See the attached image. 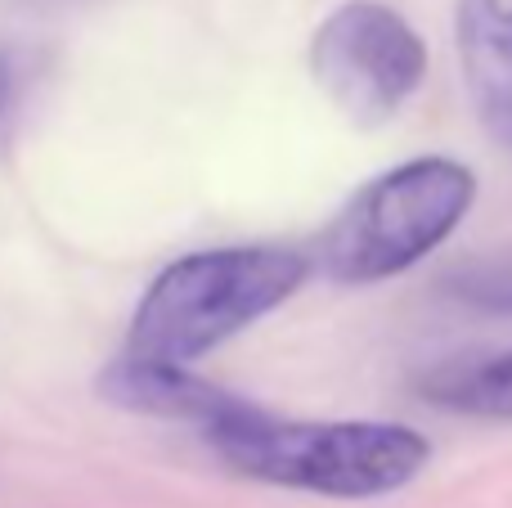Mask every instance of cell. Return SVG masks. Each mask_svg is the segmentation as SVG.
I'll return each instance as SVG.
<instances>
[{
	"instance_id": "1",
	"label": "cell",
	"mask_w": 512,
	"mask_h": 508,
	"mask_svg": "<svg viewBox=\"0 0 512 508\" xmlns=\"http://www.w3.org/2000/svg\"><path fill=\"white\" fill-rule=\"evenodd\" d=\"M203 437L225 468L252 482L333 495V500L391 495L414 482L432 459V446L405 423H292L248 401L230 419L203 428Z\"/></svg>"
},
{
	"instance_id": "2",
	"label": "cell",
	"mask_w": 512,
	"mask_h": 508,
	"mask_svg": "<svg viewBox=\"0 0 512 508\" xmlns=\"http://www.w3.org/2000/svg\"><path fill=\"white\" fill-rule=\"evenodd\" d=\"M306 279L292 248H212L162 270L131 315L122 356L149 365H189L230 342L252 320L283 306Z\"/></svg>"
},
{
	"instance_id": "3",
	"label": "cell",
	"mask_w": 512,
	"mask_h": 508,
	"mask_svg": "<svg viewBox=\"0 0 512 508\" xmlns=\"http://www.w3.org/2000/svg\"><path fill=\"white\" fill-rule=\"evenodd\" d=\"M477 198L463 162L418 158L369 180L319 239V270L333 284L391 279L441 248Z\"/></svg>"
},
{
	"instance_id": "4",
	"label": "cell",
	"mask_w": 512,
	"mask_h": 508,
	"mask_svg": "<svg viewBox=\"0 0 512 508\" xmlns=\"http://www.w3.org/2000/svg\"><path fill=\"white\" fill-rule=\"evenodd\" d=\"M319 90L360 126H378L423 86L427 45L396 9L378 0H346L310 41Z\"/></svg>"
},
{
	"instance_id": "5",
	"label": "cell",
	"mask_w": 512,
	"mask_h": 508,
	"mask_svg": "<svg viewBox=\"0 0 512 508\" xmlns=\"http://www.w3.org/2000/svg\"><path fill=\"white\" fill-rule=\"evenodd\" d=\"M99 396L117 410L153 414V419H185L198 428L230 419L243 405L234 392H221L207 378L189 374L185 365H149V360L131 356L108 360V369L99 374Z\"/></svg>"
},
{
	"instance_id": "6",
	"label": "cell",
	"mask_w": 512,
	"mask_h": 508,
	"mask_svg": "<svg viewBox=\"0 0 512 508\" xmlns=\"http://www.w3.org/2000/svg\"><path fill=\"white\" fill-rule=\"evenodd\" d=\"M459 59L481 122L512 144V32L499 0H459Z\"/></svg>"
},
{
	"instance_id": "7",
	"label": "cell",
	"mask_w": 512,
	"mask_h": 508,
	"mask_svg": "<svg viewBox=\"0 0 512 508\" xmlns=\"http://www.w3.org/2000/svg\"><path fill=\"white\" fill-rule=\"evenodd\" d=\"M427 396L481 419H512V351L486 360V365H459L427 378Z\"/></svg>"
},
{
	"instance_id": "8",
	"label": "cell",
	"mask_w": 512,
	"mask_h": 508,
	"mask_svg": "<svg viewBox=\"0 0 512 508\" xmlns=\"http://www.w3.org/2000/svg\"><path fill=\"white\" fill-rule=\"evenodd\" d=\"M450 293L472 311L512 315V261H490V266H463L450 275Z\"/></svg>"
},
{
	"instance_id": "9",
	"label": "cell",
	"mask_w": 512,
	"mask_h": 508,
	"mask_svg": "<svg viewBox=\"0 0 512 508\" xmlns=\"http://www.w3.org/2000/svg\"><path fill=\"white\" fill-rule=\"evenodd\" d=\"M9 95H14V59L9 50H0V113L9 108Z\"/></svg>"
},
{
	"instance_id": "10",
	"label": "cell",
	"mask_w": 512,
	"mask_h": 508,
	"mask_svg": "<svg viewBox=\"0 0 512 508\" xmlns=\"http://www.w3.org/2000/svg\"><path fill=\"white\" fill-rule=\"evenodd\" d=\"M508 32H512V14H508Z\"/></svg>"
}]
</instances>
